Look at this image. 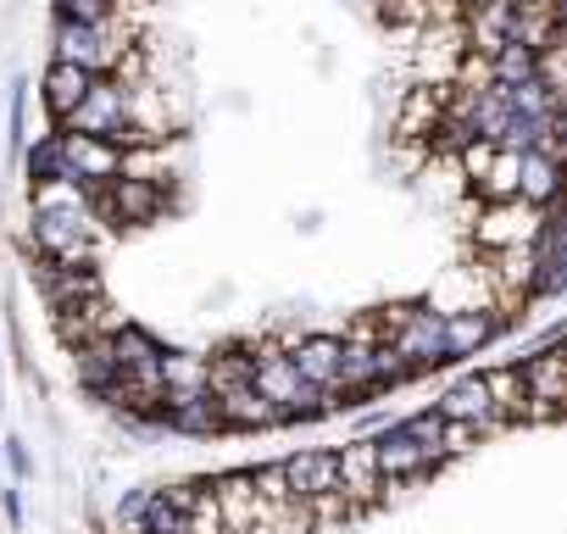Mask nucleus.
<instances>
[{"mask_svg":"<svg viewBox=\"0 0 567 534\" xmlns=\"http://www.w3.org/2000/svg\"><path fill=\"white\" fill-rule=\"evenodd\" d=\"M128 57H134V45H128L123 18H112V23H68V18H56V29H51V62H73V68H84L95 79H117Z\"/></svg>","mask_w":567,"mask_h":534,"instance_id":"obj_1","label":"nucleus"},{"mask_svg":"<svg viewBox=\"0 0 567 534\" xmlns=\"http://www.w3.org/2000/svg\"><path fill=\"white\" fill-rule=\"evenodd\" d=\"M34 250L45 261H95V250L106 245V223L95 206L79 212H34Z\"/></svg>","mask_w":567,"mask_h":534,"instance_id":"obj_2","label":"nucleus"},{"mask_svg":"<svg viewBox=\"0 0 567 534\" xmlns=\"http://www.w3.org/2000/svg\"><path fill=\"white\" fill-rule=\"evenodd\" d=\"M95 212H101V223H112V228H140V223H156V217L167 212V189H162V178L117 173L112 184L95 189Z\"/></svg>","mask_w":567,"mask_h":534,"instance_id":"obj_3","label":"nucleus"},{"mask_svg":"<svg viewBox=\"0 0 567 534\" xmlns=\"http://www.w3.org/2000/svg\"><path fill=\"white\" fill-rule=\"evenodd\" d=\"M517 201L534 206V212H545V217H561L567 212V162L550 145L517 151Z\"/></svg>","mask_w":567,"mask_h":534,"instance_id":"obj_4","label":"nucleus"},{"mask_svg":"<svg viewBox=\"0 0 567 534\" xmlns=\"http://www.w3.org/2000/svg\"><path fill=\"white\" fill-rule=\"evenodd\" d=\"M56 145H62V162H68V178L84 184V189H101L123 173V151L112 140H95V134H73V129H56Z\"/></svg>","mask_w":567,"mask_h":534,"instance_id":"obj_5","label":"nucleus"},{"mask_svg":"<svg viewBox=\"0 0 567 534\" xmlns=\"http://www.w3.org/2000/svg\"><path fill=\"white\" fill-rule=\"evenodd\" d=\"M90 84H95V73H84V68H73V62H51V68H45L40 101H45V112H51V123H56V129L79 112V101L90 95Z\"/></svg>","mask_w":567,"mask_h":534,"instance_id":"obj_6","label":"nucleus"},{"mask_svg":"<svg viewBox=\"0 0 567 534\" xmlns=\"http://www.w3.org/2000/svg\"><path fill=\"white\" fill-rule=\"evenodd\" d=\"M473 195H478L484 206L517 201V151H495V156L473 173Z\"/></svg>","mask_w":567,"mask_h":534,"instance_id":"obj_7","label":"nucleus"},{"mask_svg":"<svg viewBox=\"0 0 567 534\" xmlns=\"http://www.w3.org/2000/svg\"><path fill=\"white\" fill-rule=\"evenodd\" d=\"M484 73H489L495 84H528V79H539V73H545V57H539L534 45L512 40V45H501V51L484 62Z\"/></svg>","mask_w":567,"mask_h":534,"instance_id":"obj_8","label":"nucleus"},{"mask_svg":"<svg viewBox=\"0 0 567 534\" xmlns=\"http://www.w3.org/2000/svg\"><path fill=\"white\" fill-rule=\"evenodd\" d=\"M134 7V0H56V18L68 23H112Z\"/></svg>","mask_w":567,"mask_h":534,"instance_id":"obj_9","label":"nucleus"},{"mask_svg":"<svg viewBox=\"0 0 567 534\" xmlns=\"http://www.w3.org/2000/svg\"><path fill=\"white\" fill-rule=\"evenodd\" d=\"M29 184H51V178H68V162H62V145H56V134H45L29 156Z\"/></svg>","mask_w":567,"mask_h":534,"instance_id":"obj_10","label":"nucleus"}]
</instances>
